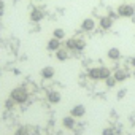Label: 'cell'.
Wrapping results in <instances>:
<instances>
[{
    "label": "cell",
    "mask_w": 135,
    "mask_h": 135,
    "mask_svg": "<svg viewBox=\"0 0 135 135\" xmlns=\"http://www.w3.org/2000/svg\"><path fill=\"white\" fill-rule=\"evenodd\" d=\"M10 99H11L15 103H24V102H27V99H29V92H27V89H26L24 86L15 88V89L11 91V94H10Z\"/></svg>",
    "instance_id": "obj_1"
},
{
    "label": "cell",
    "mask_w": 135,
    "mask_h": 135,
    "mask_svg": "<svg viewBox=\"0 0 135 135\" xmlns=\"http://www.w3.org/2000/svg\"><path fill=\"white\" fill-rule=\"evenodd\" d=\"M116 13H118L119 18H132L135 15V8L132 5H129V3H122V5L118 7Z\"/></svg>",
    "instance_id": "obj_2"
},
{
    "label": "cell",
    "mask_w": 135,
    "mask_h": 135,
    "mask_svg": "<svg viewBox=\"0 0 135 135\" xmlns=\"http://www.w3.org/2000/svg\"><path fill=\"white\" fill-rule=\"evenodd\" d=\"M70 114H72L75 119L83 118V116L86 114V107H84V105H81V103H78V105H75V107L70 110Z\"/></svg>",
    "instance_id": "obj_3"
},
{
    "label": "cell",
    "mask_w": 135,
    "mask_h": 135,
    "mask_svg": "<svg viewBox=\"0 0 135 135\" xmlns=\"http://www.w3.org/2000/svg\"><path fill=\"white\" fill-rule=\"evenodd\" d=\"M99 26H100V29H103V30H110V29L113 27V19H111L110 16H102V18L99 19Z\"/></svg>",
    "instance_id": "obj_4"
},
{
    "label": "cell",
    "mask_w": 135,
    "mask_h": 135,
    "mask_svg": "<svg viewBox=\"0 0 135 135\" xmlns=\"http://www.w3.org/2000/svg\"><path fill=\"white\" fill-rule=\"evenodd\" d=\"M95 29V21L92 18H86L83 22H81V30L84 32H92Z\"/></svg>",
    "instance_id": "obj_5"
},
{
    "label": "cell",
    "mask_w": 135,
    "mask_h": 135,
    "mask_svg": "<svg viewBox=\"0 0 135 135\" xmlns=\"http://www.w3.org/2000/svg\"><path fill=\"white\" fill-rule=\"evenodd\" d=\"M46 99H48V102H49V103L56 105V103H59V102H60L62 95H60V92H59V91H49V92L46 94Z\"/></svg>",
    "instance_id": "obj_6"
},
{
    "label": "cell",
    "mask_w": 135,
    "mask_h": 135,
    "mask_svg": "<svg viewBox=\"0 0 135 135\" xmlns=\"http://www.w3.org/2000/svg\"><path fill=\"white\" fill-rule=\"evenodd\" d=\"M43 18H45V13L40 8H33L30 11V21L32 22H40V21H43Z\"/></svg>",
    "instance_id": "obj_7"
},
{
    "label": "cell",
    "mask_w": 135,
    "mask_h": 135,
    "mask_svg": "<svg viewBox=\"0 0 135 135\" xmlns=\"http://www.w3.org/2000/svg\"><path fill=\"white\" fill-rule=\"evenodd\" d=\"M54 73H56V70H54V67H43L41 69V72H40V75H41V78L43 80H51L52 76H54Z\"/></svg>",
    "instance_id": "obj_8"
},
{
    "label": "cell",
    "mask_w": 135,
    "mask_h": 135,
    "mask_svg": "<svg viewBox=\"0 0 135 135\" xmlns=\"http://www.w3.org/2000/svg\"><path fill=\"white\" fill-rule=\"evenodd\" d=\"M60 48V40H57V38H51V40H48V43H46V49L48 51H52V52H56L57 49Z\"/></svg>",
    "instance_id": "obj_9"
},
{
    "label": "cell",
    "mask_w": 135,
    "mask_h": 135,
    "mask_svg": "<svg viewBox=\"0 0 135 135\" xmlns=\"http://www.w3.org/2000/svg\"><path fill=\"white\" fill-rule=\"evenodd\" d=\"M75 124H76V119H75L72 114L65 116V118L62 119V126H64L65 129H69V130H70V129H73V127H75Z\"/></svg>",
    "instance_id": "obj_10"
},
{
    "label": "cell",
    "mask_w": 135,
    "mask_h": 135,
    "mask_svg": "<svg viewBox=\"0 0 135 135\" xmlns=\"http://www.w3.org/2000/svg\"><path fill=\"white\" fill-rule=\"evenodd\" d=\"M56 59L59 62H65L67 59H69V49H67V48H59L56 51Z\"/></svg>",
    "instance_id": "obj_11"
},
{
    "label": "cell",
    "mask_w": 135,
    "mask_h": 135,
    "mask_svg": "<svg viewBox=\"0 0 135 135\" xmlns=\"http://www.w3.org/2000/svg\"><path fill=\"white\" fill-rule=\"evenodd\" d=\"M107 56H108L110 60H119L121 59V51H119V48H110Z\"/></svg>",
    "instance_id": "obj_12"
},
{
    "label": "cell",
    "mask_w": 135,
    "mask_h": 135,
    "mask_svg": "<svg viewBox=\"0 0 135 135\" xmlns=\"http://www.w3.org/2000/svg\"><path fill=\"white\" fill-rule=\"evenodd\" d=\"M113 76H114V80H116L118 83H122V81H126V80H127V72H126V70H122V69H118V70L113 73Z\"/></svg>",
    "instance_id": "obj_13"
},
{
    "label": "cell",
    "mask_w": 135,
    "mask_h": 135,
    "mask_svg": "<svg viewBox=\"0 0 135 135\" xmlns=\"http://www.w3.org/2000/svg\"><path fill=\"white\" fill-rule=\"evenodd\" d=\"M88 76H89L91 80H94V81H99V80H100V69H99V67L89 69V72H88Z\"/></svg>",
    "instance_id": "obj_14"
},
{
    "label": "cell",
    "mask_w": 135,
    "mask_h": 135,
    "mask_svg": "<svg viewBox=\"0 0 135 135\" xmlns=\"http://www.w3.org/2000/svg\"><path fill=\"white\" fill-rule=\"evenodd\" d=\"M65 48L67 49H72V51H76V38H69V40H67L65 41Z\"/></svg>",
    "instance_id": "obj_15"
},
{
    "label": "cell",
    "mask_w": 135,
    "mask_h": 135,
    "mask_svg": "<svg viewBox=\"0 0 135 135\" xmlns=\"http://www.w3.org/2000/svg\"><path fill=\"white\" fill-rule=\"evenodd\" d=\"M52 37L62 41V40L65 38V30H64V29H59V27H57V29H54V32H52Z\"/></svg>",
    "instance_id": "obj_16"
},
{
    "label": "cell",
    "mask_w": 135,
    "mask_h": 135,
    "mask_svg": "<svg viewBox=\"0 0 135 135\" xmlns=\"http://www.w3.org/2000/svg\"><path fill=\"white\" fill-rule=\"evenodd\" d=\"M99 69H100V80H107L108 76H111L113 73L110 72V69H107V67H99Z\"/></svg>",
    "instance_id": "obj_17"
},
{
    "label": "cell",
    "mask_w": 135,
    "mask_h": 135,
    "mask_svg": "<svg viewBox=\"0 0 135 135\" xmlns=\"http://www.w3.org/2000/svg\"><path fill=\"white\" fill-rule=\"evenodd\" d=\"M116 84H118V81L114 80V76H113V75H111V76H108V78L105 80V86H107V88H114Z\"/></svg>",
    "instance_id": "obj_18"
},
{
    "label": "cell",
    "mask_w": 135,
    "mask_h": 135,
    "mask_svg": "<svg viewBox=\"0 0 135 135\" xmlns=\"http://www.w3.org/2000/svg\"><path fill=\"white\" fill-rule=\"evenodd\" d=\"M86 48V41L81 38H76V51H83Z\"/></svg>",
    "instance_id": "obj_19"
},
{
    "label": "cell",
    "mask_w": 135,
    "mask_h": 135,
    "mask_svg": "<svg viewBox=\"0 0 135 135\" xmlns=\"http://www.w3.org/2000/svg\"><path fill=\"white\" fill-rule=\"evenodd\" d=\"M15 135H29V132H27V129H26V127H19V129H16Z\"/></svg>",
    "instance_id": "obj_20"
},
{
    "label": "cell",
    "mask_w": 135,
    "mask_h": 135,
    "mask_svg": "<svg viewBox=\"0 0 135 135\" xmlns=\"http://www.w3.org/2000/svg\"><path fill=\"white\" fill-rule=\"evenodd\" d=\"M102 135H114V130H113L111 127H105V129L102 130Z\"/></svg>",
    "instance_id": "obj_21"
},
{
    "label": "cell",
    "mask_w": 135,
    "mask_h": 135,
    "mask_svg": "<svg viewBox=\"0 0 135 135\" xmlns=\"http://www.w3.org/2000/svg\"><path fill=\"white\" fill-rule=\"evenodd\" d=\"M13 105H15V102H13L11 99H8V100L5 102V107H7V108H13Z\"/></svg>",
    "instance_id": "obj_22"
},
{
    "label": "cell",
    "mask_w": 135,
    "mask_h": 135,
    "mask_svg": "<svg viewBox=\"0 0 135 135\" xmlns=\"http://www.w3.org/2000/svg\"><path fill=\"white\" fill-rule=\"evenodd\" d=\"M126 94H127V92H126V89L119 91V92H118V99H124V97H126Z\"/></svg>",
    "instance_id": "obj_23"
},
{
    "label": "cell",
    "mask_w": 135,
    "mask_h": 135,
    "mask_svg": "<svg viewBox=\"0 0 135 135\" xmlns=\"http://www.w3.org/2000/svg\"><path fill=\"white\" fill-rule=\"evenodd\" d=\"M3 8H5V2H3V0H0V15H2Z\"/></svg>",
    "instance_id": "obj_24"
},
{
    "label": "cell",
    "mask_w": 135,
    "mask_h": 135,
    "mask_svg": "<svg viewBox=\"0 0 135 135\" xmlns=\"http://www.w3.org/2000/svg\"><path fill=\"white\" fill-rule=\"evenodd\" d=\"M130 65H132V67H133V69H135V56H133V57L130 59Z\"/></svg>",
    "instance_id": "obj_25"
},
{
    "label": "cell",
    "mask_w": 135,
    "mask_h": 135,
    "mask_svg": "<svg viewBox=\"0 0 135 135\" xmlns=\"http://www.w3.org/2000/svg\"><path fill=\"white\" fill-rule=\"evenodd\" d=\"M133 76H135V72H133Z\"/></svg>",
    "instance_id": "obj_26"
}]
</instances>
